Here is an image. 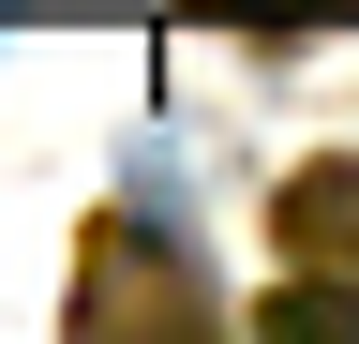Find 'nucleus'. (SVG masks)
Returning a JSON list of instances; mask_svg holds the SVG:
<instances>
[{
	"label": "nucleus",
	"instance_id": "nucleus-1",
	"mask_svg": "<svg viewBox=\"0 0 359 344\" xmlns=\"http://www.w3.org/2000/svg\"><path fill=\"white\" fill-rule=\"evenodd\" d=\"M75 329L105 344V329H210V284H195V254H180V225H135V209H105L75 254Z\"/></svg>",
	"mask_w": 359,
	"mask_h": 344
},
{
	"label": "nucleus",
	"instance_id": "nucleus-3",
	"mask_svg": "<svg viewBox=\"0 0 359 344\" xmlns=\"http://www.w3.org/2000/svg\"><path fill=\"white\" fill-rule=\"evenodd\" d=\"M255 329H269V344H359V284H314V270H299V284L255 299Z\"/></svg>",
	"mask_w": 359,
	"mask_h": 344
},
{
	"label": "nucleus",
	"instance_id": "nucleus-2",
	"mask_svg": "<svg viewBox=\"0 0 359 344\" xmlns=\"http://www.w3.org/2000/svg\"><path fill=\"white\" fill-rule=\"evenodd\" d=\"M269 254L314 284H359V150H314L269 180Z\"/></svg>",
	"mask_w": 359,
	"mask_h": 344
}]
</instances>
